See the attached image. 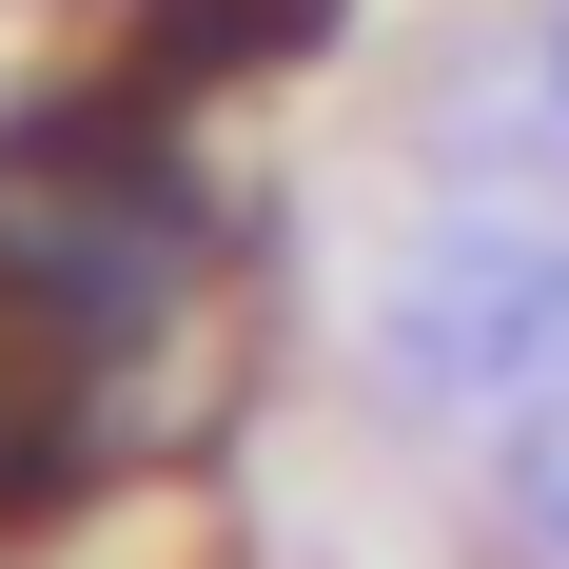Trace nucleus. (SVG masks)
I'll list each match as a JSON object with an SVG mask.
<instances>
[{
	"instance_id": "nucleus-1",
	"label": "nucleus",
	"mask_w": 569,
	"mask_h": 569,
	"mask_svg": "<svg viewBox=\"0 0 569 569\" xmlns=\"http://www.w3.org/2000/svg\"><path fill=\"white\" fill-rule=\"evenodd\" d=\"M393 373L471 432H550L569 412V256L550 236H412L393 256Z\"/></svg>"
},
{
	"instance_id": "nucleus-2",
	"label": "nucleus",
	"mask_w": 569,
	"mask_h": 569,
	"mask_svg": "<svg viewBox=\"0 0 569 569\" xmlns=\"http://www.w3.org/2000/svg\"><path fill=\"white\" fill-rule=\"evenodd\" d=\"M295 40H335V0H158V79H236Z\"/></svg>"
},
{
	"instance_id": "nucleus-3",
	"label": "nucleus",
	"mask_w": 569,
	"mask_h": 569,
	"mask_svg": "<svg viewBox=\"0 0 569 569\" xmlns=\"http://www.w3.org/2000/svg\"><path fill=\"white\" fill-rule=\"evenodd\" d=\"M550 40H569V20H550ZM550 99H569V59H550Z\"/></svg>"
}]
</instances>
